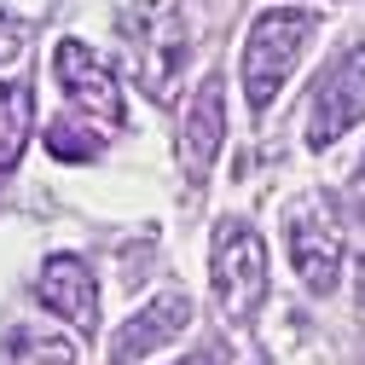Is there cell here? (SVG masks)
Returning <instances> with one entry per match:
<instances>
[{"mask_svg": "<svg viewBox=\"0 0 365 365\" xmlns=\"http://www.w3.org/2000/svg\"><path fill=\"white\" fill-rule=\"evenodd\" d=\"M284 232H290V267L302 272V284L313 296L336 290V272H342V238H336V226L319 215V209H296L284 220Z\"/></svg>", "mask_w": 365, "mask_h": 365, "instance_id": "obj_6", "label": "cell"}, {"mask_svg": "<svg viewBox=\"0 0 365 365\" xmlns=\"http://www.w3.org/2000/svg\"><path fill=\"white\" fill-rule=\"evenodd\" d=\"M186 319H192V296H180V290L157 296L145 313H133L128 325L116 331V342H110V365H133V359H145L151 348L174 342L180 331H186Z\"/></svg>", "mask_w": 365, "mask_h": 365, "instance_id": "obj_8", "label": "cell"}, {"mask_svg": "<svg viewBox=\"0 0 365 365\" xmlns=\"http://www.w3.org/2000/svg\"><path fill=\"white\" fill-rule=\"evenodd\" d=\"M359 116H365V53L342 58L325 81H319V93H313V116H307V145H313V151L336 145Z\"/></svg>", "mask_w": 365, "mask_h": 365, "instance_id": "obj_5", "label": "cell"}, {"mask_svg": "<svg viewBox=\"0 0 365 365\" xmlns=\"http://www.w3.org/2000/svg\"><path fill=\"white\" fill-rule=\"evenodd\" d=\"M122 41H128L140 87L151 99H168L180 70H186V18L174 12V0H128Z\"/></svg>", "mask_w": 365, "mask_h": 365, "instance_id": "obj_2", "label": "cell"}, {"mask_svg": "<svg viewBox=\"0 0 365 365\" xmlns=\"http://www.w3.org/2000/svg\"><path fill=\"white\" fill-rule=\"evenodd\" d=\"M47 151L64 157V163H87V157L99 151V140H93L87 128H76V122H53V128H47Z\"/></svg>", "mask_w": 365, "mask_h": 365, "instance_id": "obj_12", "label": "cell"}, {"mask_svg": "<svg viewBox=\"0 0 365 365\" xmlns=\"http://www.w3.org/2000/svg\"><path fill=\"white\" fill-rule=\"evenodd\" d=\"M215 290L226 302V313L244 319L261 307V290H267V250L261 238L250 232L244 220H220L215 226Z\"/></svg>", "mask_w": 365, "mask_h": 365, "instance_id": "obj_3", "label": "cell"}, {"mask_svg": "<svg viewBox=\"0 0 365 365\" xmlns=\"http://www.w3.org/2000/svg\"><path fill=\"white\" fill-rule=\"evenodd\" d=\"M29 140V87L24 81H0V174L18 163Z\"/></svg>", "mask_w": 365, "mask_h": 365, "instance_id": "obj_11", "label": "cell"}, {"mask_svg": "<svg viewBox=\"0 0 365 365\" xmlns=\"http://www.w3.org/2000/svg\"><path fill=\"white\" fill-rule=\"evenodd\" d=\"M53 76L70 93V105L87 116V122H105V128H122V93H116V76L81 47V41H58L53 53Z\"/></svg>", "mask_w": 365, "mask_h": 365, "instance_id": "obj_4", "label": "cell"}, {"mask_svg": "<svg viewBox=\"0 0 365 365\" xmlns=\"http://www.w3.org/2000/svg\"><path fill=\"white\" fill-rule=\"evenodd\" d=\"M359 302H365V261H359Z\"/></svg>", "mask_w": 365, "mask_h": 365, "instance_id": "obj_15", "label": "cell"}, {"mask_svg": "<svg viewBox=\"0 0 365 365\" xmlns=\"http://www.w3.org/2000/svg\"><path fill=\"white\" fill-rule=\"evenodd\" d=\"M220 128H226V99H220V81L209 76V81L197 87L192 110H186V133H180V157H186V174H192V180L209 174V163H215V151H220Z\"/></svg>", "mask_w": 365, "mask_h": 365, "instance_id": "obj_9", "label": "cell"}, {"mask_svg": "<svg viewBox=\"0 0 365 365\" xmlns=\"http://www.w3.org/2000/svg\"><path fill=\"white\" fill-rule=\"evenodd\" d=\"M0 365H76V348H70V342H58L53 331L18 325L6 342H0Z\"/></svg>", "mask_w": 365, "mask_h": 365, "instance_id": "obj_10", "label": "cell"}, {"mask_svg": "<svg viewBox=\"0 0 365 365\" xmlns=\"http://www.w3.org/2000/svg\"><path fill=\"white\" fill-rule=\"evenodd\" d=\"M35 296L47 302V307L64 319V325H76L81 336L99 331V284H93V272H87L81 255H53L47 267H41Z\"/></svg>", "mask_w": 365, "mask_h": 365, "instance_id": "obj_7", "label": "cell"}, {"mask_svg": "<svg viewBox=\"0 0 365 365\" xmlns=\"http://www.w3.org/2000/svg\"><path fill=\"white\" fill-rule=\"evenodd\" d=\"M313 24L319 18L307 6H267L250 24V35H244V99H250V110H267L279 99V87L290 81Z\"/></svg>", "mask_w": 365, "mask_h": 365, "instance_id": "obj_1", "label": "cell"}, {"mask_svg": "<svg viewBox=\"0 0 365 365\" xmlns=\"http://www.w3.org/2000/svg\"><path fill=\"white\" fill-rule=\"evenodd\" d=\"M24 53V24H12L6 12H0V64H12Z\"/></svg>", "mask_w": 365, "mask_h": 365, "instance_id": "obj_13", "label": "cell"}, {"mask_svg": "<svg viewBox=\"0 0 365 365\" xmlns=\"http://www.w3.org/2000/svg\"><path fill=\"white\" fill-rule=\"evenodd\" d=\"M186 365H226V354H220V348H203V354H192Z\"/></svg>", "mask_w": 365, "mask_h": 365, "instance_id": "obj_14", "label": "cell"}, {"mask_svg": "<svg viewBox=\"0 0 365 365\" xmlns=\"http://www.w3.org/2000/svg\"><path fill=\"white\" fill-rule=\"evenodd\" d=\"M359 192H365V174H359Z\"/></svg>", "mask_w": 365, "mask_h": 365, "instance_id": "obj_16", "label": "cell"}]
</instances>
